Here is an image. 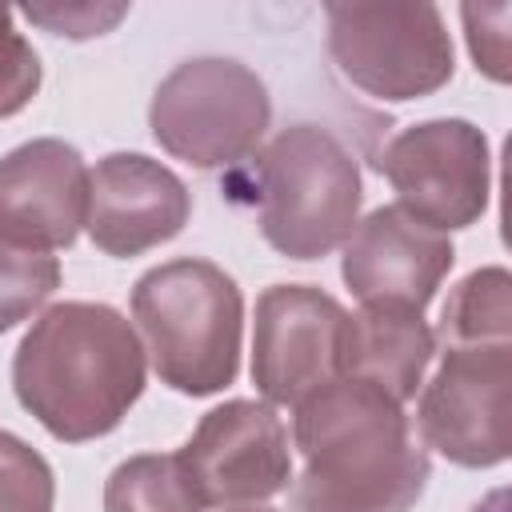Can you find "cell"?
I'll list each match as a JSON object with an SVG mask.
<instances>
[{"mask_svg": "<svg viewBox=\"0 0 512 512\" xmlns=\"http://www.w3.org/2000/svg\"><path fill=\"white\" fill-rule=\"evenodd\" d=\"M132 316L156 376L184 396H212L240 372L244 296L236 280L196 256L148 268L132 288Z\"/></svg>", "mask_w": 512, "mask_h": 512, "instance_id": "3957f363", "label": "cell"}, {"mask_svg": "<svg viewBox=\"0 0 512 512\" xmlns=\"http://www.w3.org/2000/svg\"><path fill=\"white\" fill-rule=\"evenodd\" d=\"M40 88V56L12 28V8L0 4V120L16 116Z\"/></svg>", "mask_w": 512, "mask_h": 512, "instance_id": "d6986e66", "label": "cell"}, {"mask_svg": "<svg viewBox=\"0 0 512 512\" xmlns=\"http://www.w3.org/2000/svg\"><path fill=\"white\" fill-rule=\"evenodd\" d=\"M144 344L112 304L64 300L12 356L16 400L64 444L108 436L144 392Z\"/></svg>", "mask_w": 512, "mask_h": 512, "instance_id": "7a4b0ae2", "label": "cell"}, {"mask_svg": "<svg viewBox=\"0 0 512 512\" xmlns=\"http://www.w3.org/2000/svg\"><path fill=\"white\" fill-rule=\"evenodd\" d=\"M176 456L204 508H248L292 480L288 428L260 400H228L204 412Z\"/></svg>", "mask_w": 512, "mask_h": 512, "instance_id": "30bf717a", "label": "cell"}, {"mask_svg": "<svg viewBox=\"0 0 512 512\" xmlns=\"http://www.w3.org/2000/svg\"><path fill=\"white\" fill-rule=\"evenodd\" d=\"M452 260L456 248L448 232L420 224L400 204H384L344 240L340 276L360 304H400L424 312Z\"/></svg>", "mask_w": 512, "mask_h": 512, "instance_id": "8fae6325", "label": "cell"}, {"mask_svg": "<svg viewBox=\"0 0 512 512\" xmlns=\"http://www.w3.org/2000/svg\"><path fill=\"white\" fill-rule=\"evenodd\" d=\"M376 168L396 188L400 208L436 232L468 228L488 208L492 156L488 136L472 120L412 124L380 148Z\"/></svg>", "mask_w": 512, "mask_h": 512, "instance_id": "ba28073f", "label": "cell"}, {"mask_svg": "<svg viewBox=\"0 0 512 512\" xmlns=\"http://www.w3.org/2000/svg\"><path fill=\"white\" fill-rule=\"evenodd\" d=\"M228 512H276V508H256V504H248V508H228Z\"/></svg>", "mask_w": 512, "mask_h": 512, "instance_id": "603a6c76", "label": "cell"}, {"mask_svg": "<svg viewBox=\"0 0 512 512\" xmlns=\"http://www.w3.org/2000/svg\"><path fill=\"white\" fill-rule=\"evenodd\" d=\"M512 332V280L504 268L468 272L440 316L444 344H508Z\"/></svg>", "mask_w": 512, "mask_h": 512, "instance_id": "2e32d148", "label": "cell"}, {"mask_svg": "<svg viewBox=\"0 0 512 512\" xmlns=\"http://www.w3.org/2000/svg\"><path fill=\"white\" fill-rule=\"evenodd\" d=\"M56 480L48 460L12 432H0V512H52Z\"/></svg>", "mask_w": 512, "mask_h": 512, "instance_id": "ac0fdd59", "label": "cell"}, {"mask_svg": "<svg viewBox=\"0 0 512 512\" xmlns=\"http://www.w3.org/2000/svg\"><path fill=\"white\" fill-rule=\"evenodd\" d=\"M272 100L264 80L228 56L176 64L152 92L148 128L164 152L192 168H228L252 156L268 132Z\"/></svg>", "mask_w": 512, "mask_h": 512, "instance_id": "5b68a950", "label": "cell"}, {"mask_svg": "<svg viewBox=\"0 0 512 512\" xmlns=\"http://www.w3.org/2000/svg\"><path fill=\"white\" fill-rule=\"evenodd\" d=\"M60 284V260L0 236V332L28 320Z\"/></svg>", "mask_w": 512, "mask_h": 512, "instance_id": "e0dca14e", "label": "cell"}, {"mask_svg": "<svg viewBox=\"0 0 512 512\" xmlns=\"http://www.w3.org/2000/svg\"><path fill=\"white\" fill-rule=\"evenodd\" d=\"M192 212L184 180L152 156L112 152L88 172V216L92 244L108 256H140L172 240Z\"/></svg>", "mask_w": 512, "mask_h": 512, "instance_id": "7c38bea8", "label": "cell"}, {"mask_svg": "<svg viewBox=\"0 0 512 512\" xmlns=\"http://www.w3.org/2000/svg\"><path fill=\"white\" fill-rule=\"evenodd\" d=\"M292 440L304 468L296 512H412L428 488V452L404 408L380 388L340 376L296 404Z\"/></svg>", "mask_w": 512, "mask_h": 512, "instance_id": "6da1fadb", "label": "cell"}, {"mask_svg": "<svg viewBox=\"0 0 512 512\" xmlns=\"http://www.w3.org/2000/svg\"><path fill=\"white\" fill-rule=\"evenodd\" d=\"M20 12L52 36L88 40L112 32L128 16V4H24Z\"/></svg>", "mask_w": 512, "mask_h": 512, "instance_id": "44dd1931", "label": "cell"}, {"mask_svg": "<svg viewBox=\"0 0 512 512\" xmlns=\"http://www.w3.org/2000/svg\"><path fill=\"white\" fill-rule=\"evenodd\" d=\"M468 512H512V496H508V488H496V492H488L480 504H472Z\"/></svg>", "mask_w": 512, "mask_h": 512, "instance_id": "7402d4cb", "label": "cell"}, {"mask_svg": "<svg viewBox=\"0 0 512 512\" xmlns=\"http://www.w3.org/2000/svg\"><path fill=\"white\" fill-rule=\"evenodd\" d=\"M84 216L88 164L72 144L40 136L0 160V236L36 252H52L76 240Z\"/></svg>", "mask_w": 512, "mask_h": 512, "instance_id": "4fadbf2b", "label": "cell"}, {"mask_svg": "<svg viewBox=\"0 0 512 512\" xmlns=\"http://www.w3.org/2000/svg\"><path fill=\"white\" fill-rule=\"evenodd\" d=\"M416 428L460 468H496L512 456V344H448L420 392Z\"/></svg>", "mask_w": 512, "mask_h": 512, "instance_id": "52a82bcc", "label": "cell"}, {"mask_svg": "<svg viewBox=\"0 0 512 512\" xmlns=\"http://www.w3.org/2000/svg\"><path fill=\"white\" fill-rule=\"evenodd\" d=\"M104 512H204L176 452H140L104 480Z\"/></svg>", "mask_w": 512, "mask_h": 512, "instance_id": "9a60e30c", "label": "cell"}, {"mask_svg": "<svg viewBox=\"0 0 512 512\" xmlns=\"http://www.w3.org/2000/svg\"><path fill=\"white\" fill-rule=\"evenodd\" d=\"M464 36H468V52L476 60V68L504 84L512 76L508 64V24H512V4H464Z\"/></svg>", "mask_w": 512, "mask_h": 512, "instance_id": "ffe728a7", "label": "cell"}, {"mask_svg": "<svg viewBox=\"0 0 512 512\" xmlns=\"http://www.w3.org/2000/svg\"><path fill=\"white\" fill-rule=\"evenodd\" d=\"M436 332L424 324V312L400 304H360L344 328L340 368L352 380H364L392 396L396 404L412 400L432 364Z\"/></svg>", "mask_w": 512, "mask_h": 512, "instance_id": "5bb4252c", "label": "cell"}, {"mask_svg": "<svg viewBox=\"0 0 512 512\" xmlns=\"http://www.w3.org/2000/svg\"><path fill=\"white\" fill-rule=\"evenodd\" d=\"M260 232L288 260L336 252L360 224V168L320 124H292L256 160Z\"/></svg>", "mask_w": 512, "mask_h": 512, "instance_id": "277c9868", "label": "cell"}, {"mask_svg": "<svg viewBox=\"0 0 512 512\" xmlns=\"http://www.w3.org/2000/svg\"><path fill=\"white\" fill-rule=\"evenodd\" d=\"M340 300L312 284H272L256 296L252 384L272 408H296L316 388L344 376Z\"/></svg>", "mask_w": 512, "mask_h": 512, "instance_id": "9c48e42d", "label": "cell"}, {"mask_svg": "<svg viewBox=\"0 0 512 512\" xmlns=\"http://www.w3.org/2000/svg\"><path fill=\"white\" fill-rule=\"evenodd\" d=\"M336 68L380 100H420L452 80V36L436 4H328Z\"/></svg>", "mask_w": 512, "mask_h": 512, "instance_id": "8992f818", "label": "cell"}]
</instances>
